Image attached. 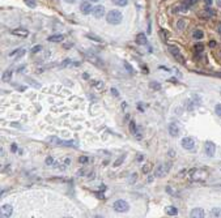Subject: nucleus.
<instances>
[{
	"instance_id": "obj_1",
	"label": "nucleus",
	"mask_w": 221,
	"mask_h": 218,
	"mask_svg": "<svg viewBox=\"0 0 221 218\" xmlns=\"http://www.w3.org/2000/svg\"><path fill=\"white\" fill-rule=\"evenodd\" d=\"M122 18H123L122 13L119 11H116V9H114V11H110L109 13H107L106 21L109 24H111V25H119V24L122 22Z\"/></svg>"
},
{
	"instance_id": "obj_2",
	"label": "nucleus",
	"mask_w": 221,
	"mask_h": 218,
	"mask_svg": "<svg viewBox=\"0 0 221 218\" xmlns=\"http://www.w3.org/2000/svg\"><path fill=\"white\" fill-rule=\"evenodd\" d=\"M112 208H114V210L118 213H126V212H128L130 205H128V202L124 200H116L114 204H112Z\"/></svg>"
},
{
	"instance_id": "obj_3",
	"label": "nucleus",
	"mask_w": 221,
	"mask_h": 218,
	"mask_svg": "<svg viewBox=\"0 0 221 218\" xmlns=\"http://www.w3.org/2000/svg\"><path fill=\"white\" fill-rule=\"evenodd\" d=\"M170 166H171L170 163H168L166 166H165V164H158V166L154 168V172H153V174H154V176H157V178H162L165 174L169 171Z\"/></svg>"
},
{
	"instance_id": "obj_4",
	"label": "nucleus",
	"mask_w": 221,
	"mask_h": 218,
	"mask_svg": "<svg viewBox=\"0 0 221 218\" xmlns=\"http://www.w3.org/2000/svg\"><path fill=\"white\" fill-rule=\"evenodd\" d=\"M191 176H192L194 180L203 182V180L207 179L208 174H207V171H204V170H192V171H191Z\"/></svg>"
},
{
	"instance_id": "obj_5",
	"label": "nucleus",
	"mask_w": 221,
	"mask_h": 218,
	"mask_svg": "<svg viewBox=\"0 0 221 218\" xmlns=\"http://www.w3.org/2000/svg\"><path fill=\"white\" fill-rule=\"evenodd\" d=\"M12 213H13V208L12 205H9V204H4L2 206V210H0V218H9L12 216Z\"/></svg>"
},
{
	"instance_id": "obj_6",
	"label": "nucleus",
	"mask_w": 221,
	"mask_h": 218,
	"mask_svg": "<svg viewBox=\"0 0 221 218\" xmlns=\"http://www.w3.org/2000/svg\"><path fill=\"white\" fill-rule=\"evenodd\" d=\"M204 150H205V154H207L208 157H213L215 152H216V145L212 141H207L204 144Z\"/></svg>"
},
{
	"instance_id": "obj_7",
	"label": "nucleus",
	"mask_w": 221,
	"mask_h": 218,
	"mask_svg": "<svg viewBox=\"0 0 221 218\" xmlns=\"http://www.w3.org/2000/svg\"><path fill=\"white\" fill-rule=\"evenodd\" d=\"M195 146V141H194V139H191V137H185L182 140V148L183 149H187V150H192Z\"/></svg>"
},
{
	"instance_id": "obj_8",
	"label": "nucleus",
	"mask_w": 221,
	"mask_h": 218,
	"mask_svg": "<svg viewBox=\"0 0 221 218\" xmlns=\"http://www.w3.org/2000/svg\"><path fill=\"white\" fill-rule=\"evenodd\" d=\"M169 52L171 55H173L174 57H177L181 63H183L185 60L182 59V54H181V51H179V48L177 47V46H169Z\"/></svg>"
},
{
	"instance_id": "obj_9",
	"label": "nucleus",
	"mask_w": 221,
	"mask_h": 218,
	"mask_svg": "<svg viewBox=\"0 0 221 218\" xmlns=\"http://www.w3.org/2000/svg\"><path fill=\"white\" fill-rule=\"evenodd\" d=\"M93 8H94V7H92V4H90L89 2H82V3L80 4V11L84 13V14H89V13H92Z\"/></svg>"
},
{
	"instance_id": "obj_10",
	"label": "nucleus",
	"mask_w": 221,
	"mask_h": 218,
	"mask_svg": "<svg viewBox=\"0 0 221 218\" xmlns=\"http://www.w3.org/2000/svg\"><path fill=\"white\" fill-rule=\"evenodd\" d=\"M92 13H93V16H94L96 18H101L105 14V8L102 6H96L94 8H93Z\"/></svg>"
},
{
	"instance_id": "obj_11",
	"label": "nucleus",
	"mask_w": 221,
	"mask_h": 218,
	"mask_svg": "<svg viewBox=\"0 0 221 218\" xmlns=\"http://www.w3.org/2000/svg\"><path fill=\"white\" fill-rule=\"evenodd\" d=\"M130 131H131V133L134 135V136H135L136 139H139V140L141 139V133L139 132L140 129L136 127V124H135L134 120H131V122H130Z\"/></svg>"
},
{
	"instance_id": "obj_12",
	"label": "nucleus",
	"mask_w": 221,
	"mask_h": 218,
	"mask_svg": "<svg viewBox=\"0 0 221 218\" xmlns=\"http://www.w3.org/2000/svg\"><path fill=\"white\" fill-rule=\"evenodd\" d=\"M169 135L171 137H177L179 135V127H178V124H175V123H171L169 125Z\"/></svg>"
},
{
	"instance_id": "obj_13",
	"label": "nucleus",
	"mask_w": 221,
	"mask_h": 218,
	"mask_svg": "<svg viewBox=\"0 0 221 218\" xmlns=\"http://www.w3.org/2000/svg\"><path fill=\"white\" fill-rule=\"evenodd\" d=\"M12 34H13V35H16V37L25 38V37H28L29 31L26 30V29H21V28H18V29H13V30H12Z\"/></svg>"
},
{
	"instance_id": "obj_14",
	"label": "nucleus",
	"mask_w": 221,
	"mask_h": 218,
	"mask_svg": "<svg viewBox=\"0 0 221 218\" xmlns=\"http://www.w3.org/2000/svg\"><path fill=\"white\" fill-rule=\"evenodd\" d=\"M204 210L202 208H195L191 210V218H204Z\"/></svg>"
},
{
	"instance_id": "obj_15",
	"label": "nucleus",
	"mask_w": 221,
	"mask_h": 218,
	"mask_svg": "<svg viewBox=\"0 0 221 218\" xmlns=\"http://www.w3.org/2000/svg\"><path fill=\"white\" fill-rule=\"evenodd\" d=\"M86 59L89 60L90 63H93V64H96V65H102L104 63L101 61V59L98 56H96L94 54H86Z\"/></svg>"
},
{
	"instance_id": "obj_16",
	"label": "nucleus",
	"mask_w": 221,
	"mask_h": 218,
	"mask_svg": "<svg viewBox=\"0 0 221 218\" xmlns=\"http://www.w3.org/2000/svg\"><path fill=\"white\" fill-rule=\"evenodd\" d=\"M63 39H64V35L63 34H54L47 38L48 42H54V43H60Z\"/></svg>"
},
{
	"instance_id": "obj_17",
	"label": "nucleus",
	"mask_w": 221,
	"mask_h": 218,
	"mask_svg": "<svg viewBox=\"0 0 221 218\" xmlns=\"http://www.w3.org/2000/svg\"><path fill=\"white\" fill-rule=\"evenodd\" d=\"M147 42L148 41H147V37H145L144 33H140V34L136 35V43L137 45H143L144 46V45H147Z\"/></svg>"
},
{
	"instance_id": "obj_18",
	"label": "nucleus",
	"mask_w": 221,
	"mask_h": 218,
	"mask_svg": "<svg viewBox=\"0 0 221 218\" xmlns=\"http://www.w3.org/2000/svg\"><path fill=\"white\" fill-rule=\"evenodd\" d=\"M211 218H221V208H213L209 213Z\"/></svg>"
},
{
	"instance_id": "obj_19",
	"label": "nucleus",
	"mask_w": 221,
	"mask_h": 218,
	"mask_svg": "<svg viewBox=\"0 0 221 218\" xmlns=\"http://www.w3.org/2000/svg\"><path fill=\"white\" fill-rule=\"evenodd\" d=\"M165 213L169 216H177L178 214V209L175 206H166L165 208Z\"/></svg>"
},
{
	"instance_id": "obj_20",
	"label": "nucleus",
	"mask_w": 221,
	"mask_h": 218,
	"mask_svg": "<svg viewBox=\"0 0 221 218\" xmlns=\"http://www.w3.org/2000/svg\"><path fill=\"white\" fill-rule=\"evenodd\" d=\"M111 2L118 7H126L128 4V0H111Z\"/></svg>"
},
{
	"instance_id": "obj_21",
	"label": "nucleus",
	"mask_w": 221,
	"mask_h": 218,
	"mask_svg": "<svg viewBox=\"0 0 221 218\" xmlns=\"http://www.w3.org/2000/svg\"><path fill=\"white\" fill-rule=\"evenodd\" d=\"M192 37L195 38V39H202V38L204 37V33H203L202 30H199V29H198V30H195V31H194Z\"/></svg>"
},
{
	"instance_id": "obj_22",
	"label": "nucleus",
	"mask_w": 221,
	"mask_h": 218,
	"mask_svg": "<svg viewBox=\"0 0 221 218\" xmlns=\"http://www.w3.org/2000/svg\"><path fill=\"white\" fill-rule=\"evenodd\" d=\"M149 88L153 89V90H160L161 84H158V82H156V81H152V82H149Z\"/></svg>"
},
{
	"instance_id": "obj_23",
	"label": "nucleus",
	"mask_w": 221,
	"mask_h": 218,
	"mask_svg": "<svg viewBox=\"0 0 221 218\" xmlns=\"http://www.w3.org/2000/svg\"><path fill=\"white\" fill-rule=\"evenodd\" d=\"M12 79V71H6L3 75V81H9Z\"/></svg>"
},
{
	"instance_id": "obj_24",
	"label": "nucleus",
	"mask_w": 221,
	"mask_h": 218,
	"mask_svg": "<svg viewBox=\"0 0 221 218\" xmlns=\"http://www.w3.org/2000/svg\"><path fill=\"white\" fill-rule=\"evenodd\" d=\"M25 52H26V51H25V50H24V48H21V50H17V51H14V52H12V54H11V55H14V54H16V55H17V57H22L24 55H25Z\"/></svg>"
},
{
	"instance_id": "obj_25",
	"label": "nucleus",
	"mask_w": 221,
	"mask_h": 218,
	"mask_svg": "<svg viewBox=\"0 0 221 218\" xmlns=\"http://www.w3.org/2000/svg\"><path fill=\"white\" fill-rule=\"evenodd\" d=\"M48 141L52 142V144H58V145H62V142H63V141H60V140H59L58 137H55V136H51L50 139H48Z\"/></svg>"
},
{
	"instance_id": "obj_26",
	"label": "nucleus",
	"mask_w": 221,
	"mask_h": 218,
	"mask_svg": "<svg viewBox=\"0 0 221 218\" xmlns=\"http://www.w3.org/2000/svg\"><path fill=\"white\" fill-rule=\"evenodd\" d=\"M151 168H152V164L151 163H147L145 166H143V168H141V171H143L144 174H148L151 171Z\"/></svg>"
},
{
	"instance_id": "obj_27",
	"label": "nucleus",
	"mask_w": 221,
	"mask_h": 218,
	"mask_svg": "<svg viewBox=\"0 0 221 218\" xmlns=\"http://www.w3.org/2000/svg\"><path fill=\"white\" fill-rule=\"evenodd\" d=\"M41 50H42V46H41V45H37V46H34V47L32 48L30 52H32V54H37V52H39Z\"/></svg>"
},
{
	"instance_id": "obj_28",
	"label": "nucleus",
	"mask_w": 221,
	"mask_h": 218,
	"mask_svg": "<svg viewBox=\"0 0 221 218\" xmlns=\"http://www.w3.org/2000/svg\"><path fill=\"white\" fill-rule=\"evenodd\" d=\"M86 37L89 38V39L96 41V42H102V39H101V38H98V37H97V35H94V34H86Z\"/></svg>"
},
{
	"instance_id": "obj_29",
	"label": "nucleus",
	"mask_w": 221,
	"mask_h": 218,
	"mask_svg": "<svg viewBox=\"0 0 221 218\" xmlns=\"http://www.w3.org/2000/svg\"><path fill=\"white\" fill-rule=\"evenodd\" d=\"M204 50V46L202 45V43H198V45H195V51L196 52H202Z\"/></svg>"
},
{
	"instance_id": "obj_30",
	"label": "nucleus",
	"mask_w": 221,
	"mask_h": 218,
	"mask_svg": "<svg viewBox=\"0 0 221 218\" xmlns=\"http://www.w3.org/2000/svg\"><path fill=\"white\" fill-rule=\"evenodd\" d=\"M124 157H126V156H120V157H119V158H118V159H116V161H115V163H114V166H115V167H116V166H119V164H120L122 162H123V161H124Z\"/></svg>"
},
{
	"instance_id": "obj_31",
	"label": "nucleus",
	"mask_w": 221,
	"mask_h": 218,
	"mask_svg": "<svg viewBox=\"0 0 221 218\" xmlns=\"http://www.w3.org/2000/svg\"><path fill=\"white\" fill-rule=\"evenodd\" d=\"M88 161H89V158H88V157H85V156H81L80 158H78V162H80V163H82V164L88 163Z\"/></svg>"
},
{
	"instance_id": "obj_32",
	"label": "nucleus",
	"mask_w": 221,
	"mask_h": 218,
	"mask_svg": "<svg viewBox=\"0 0 221 218\" xmlns=\"http://www.w3.org/2000/svg\"><path fill=\"white\" fill-rule=\"evenodd\" d=\"M25 3H26V4H28V6L30 7V8H36V6H37L34 0H25Z\"/></svg>"
},
{
	"instance_id": "obj_33",
	"label": "nucleus",
	"mask_w": 221,
	"mask_h": 218,
	"mask_svg": "<svg viewBox=\"0 0 221 218\" xmlns=\"http://www.w3.org/2000/svg\"><path fill=\"white\" fill-rule=\"evenodd\" d=\"M185 24H186V22H185V20H179L178 22H177V26H178L179 30H182V29L185 28Z\"/></svg>"
},
{
	"instance_id": "obj_34",
	"label": "nucleus",
	"mask_w": 221,
	"mask_h": 218,
	"mask_svg": "<svg viewBox=\"0 0 221 218\" xmlns=\"http://www.w3.org/2000/svg\"><path fill=\"white\" fill-rule=\"evenodd\" d=\"M215 111H216V114H217V116H220L221 118V105H216V107H215Z\"/></svg>"
},
{
	"instance_id": "obj_35",
	"label": "nucleus",
	"mask_w": 221,
	"mask_h": 218,
	"mask_svg": "<svg viewBox=\"0 0 221 218\" xmlns=\"http://www.w3.org/2000/svg\"><path fill=\"white\" fill-rule=\"evenodd\" d=\"M93 85H94L97 89H102V88H104V82H93Z\"/></svg>"
},
{
	"instance_id": "obj_36",
	"label": "nucleus",
	"mask_w": 221,
	"mask_h": 218,
	"mask_svg": "<svg viewBox=\"0 0 221 218\" xmlns=\"http://www.w3.org/2000/svg\"><path fill=\"white\" fill-rule=\"evenodd\" d=\"M71 63H72V61H71L70 59H67V60H64V61L62 63V64H60V67H62V68H64V67H67L68 64H71Z\"/></svg>"
},
{
	"instance_id": "obj_37",
	"label": "nucleus",
	"mask_w": 221,
	"mask_h": 218,
	"mask_svg": "<svg viewBox=\"0 0 221 218\" xmlns=\"http://www.w3.org/2000/svg\"><path fill=\"white\" fill-rule=\"evenodd\" d=\"M123 64H124V67H126V69H127V71H128L130 73H131V72H132V67H131V65H130L127 61H123Z\"/></svg>"
},
{
	"instance_id": "obj_38",
	"label": "nucleus",
	"mask_w": 221,
	"mask_h": 218,
	"mask_svg": "<svg viewBox=\"0 0 221 218\" xmlns=\"http://www.w3.org/2000/svg\"><path fill=\"white\" fill-rule=\"evenodd\" d=\"M196 2H198V0H186V3H185V4H186L187 7H190V6H192V4H195Z\"/></svg>"
},
{
	"instance_id": "obj_39",
	"label": "nucleus",
	"mask_w": 221,
	"mask_h": 218,
	"mask_svg": "<svg viewBox=\"0 0 221 218\" xmlns=\"http://www.w3.org/2000/svg\"><path fill=\"white\" fill-rule=\"evenodd\" d=\"M46 164H47V166H50V164H54V159H52L51 157H47V158H46Z\"/></svg>"
},
{
	"instance_id": "obj_40",
	"label": "nucleus",
	"mask_w": 221,
	"mask_h": 218,
	"mask_svg": "<svg viewBox=\"0 0 221 218\" xmlns=\"http://www.w3.org/2000/svg\"><path fill=\"white\" fill-rule=\"evenodd\" d=\"M136 178H137V175H136V174H132V175L130 176V180H128V182H130L131 184H132V183H135V180H136Z\"/></svg>"
},
{
	"instance_id": "obj_41",
	"label": "nucleus",
	"mask_w": 221,
	"mask_h": 218,
	"mask_svg": "<svg viewBox=\"0 0 221 218\" xmlns=\"http://www.w3.org/2000/svg\"><path fill=\"white\" fill-rule=\"evenodd\" d=\"M28 82H29V84H32L33 86H36V88H39V86H41L39 84H37L36 81H33V80H30V79H28Z\"/></svg>"
},
{
	"instance_id": "obj_42",
	"label": "nucleus",
	"mask_w": 221,
	"mask_h": 218,
	"mask_svg": "<svg viewBox=\"0 0 221 218\" xmlns=\"http://www.w3.org/2000/svg\"><path fill=\"white\" fill-rule=\"evenodd\" d=\"M160 34L162 35V38H164V39H166V38H168V35H169V33H168V31H164V30H161V31H160Z\"/></svg>"
},
{
	"instance_id": "obj_43",
	"label": "nucleus",
	"mask_w": 221,
	"mask_h": 218,
	"mask_svg": "<svg viewBox=\"0 0 221 218\" xmlns=\"http://www.w3.org/2000/svg\"><path fill=\"white\" fill-rule=\"evenodd\" d=\"M111 94H112V95H115V97L119 95V93H118V90H116L115 88H111Z\"/></svg>"
},
{
	"instance_id": "obj_44",
	"label": "nucleus",
	"mask_w": 221,
	"mask_h": 218,
	"mask_svg": "<svg viewBox=\"0 0 221 218\" xmlns=\"http://www.w3.org/2000/svg\"><path fill=\"white\" fill-rule=\"evenodd\" d=\"M11 149H12V152H17V145H16V144H12Z\"/></svg>"
},
{
	"instance_id": "obj_45",
	"label": "nucleus",
	"mask_w": 221,
	"mask_h": 218,
	"mask_svg": "<svg viewBox=\"0 0 221 218\" xmlns=\"http://www.w3.org/2000/svg\"><path fill=\"white\" fill-rule=\"evenodd\" d=\"M209 46H211V47H215V46H216V42H215V41H211V42H209Z\"/></svg>"
},
{
	"instance_id": "obj_46",
	"label": "nucleus",
	"mask_w": 221,
	"mask_h": 218,
	"mask_svg": "<svg viewBox=\"0 0 221 218\" xmlns=\"http://www.w3.org/2000/svg\"><path fill=\"white\" fill-rule=\"evenodd\" d=\"M169 156H170V157H174V150H169Z\"/></svg>"
},
{
	"instance_id": "obj_47",
	"label": "nucleus",
	"mask_w": 221,
	"mask_h": 218,
	"mask_svg": "<svg viewBox=\"0 0 221 218\" xmlns=\"http://www.w3.org/2000/svg\"><path fill=\"white\" fill-rule=\"evenodd\" d=\"M25 89H26L25 86H18V90H20V91H24V90H25Z\"/></svg>"
},
{
	"instance_id": "obj_48",
	"label": "nucleus",
	"mask_w": 221,
	"mask_h": 218,
	"mask_svg": "<svg viewBox=\"0 0 221 218\" xmlns=\"http://www.w3.org/2000/svg\"><path fill=\"white\" fill-rule=\"evenodd\" d=\"M78 175H85V170H80L78 171Z\"/></svg>"
},
{
	"instance_id": "obj_49",
	"label": "nucleus",
	"mask_w": 221,
	"mask_h": 218,
	"mask_svg": "<svg viewBox=\"0 0 221 218\" xmlns=\"http://www.w3.org/2000/svg\"><path fill=\"white\" fill-rule=\"evenodd\" d=\"M205 3H207V6H211V4H212V0H204Z\"/></svg>"
},
{
	"instance_id": "obj_50",
	"label": "nucleus",
	"mask_w": 221,
	"mask_h": 218,
	"mask_svg": "<svg viewBox=\"0 0 221 218\" xmlns=\"http://www.w3.org/2000/svg\"><path fill=\"white\" fill-rule=\"evenodd\" d=\"M12 125H13V127H18V128H20V127H21V125H20L18 123H12Z\"/></svg>"
},
{
	"instance_id": "obj_51",
	"label": "nucleus",
	"mask_w": 221,
	"mask_h": 218,
	"mask_svg": "<svg viewBox=\"0 0 221 218\" xmlns=\"http://www.w3.org/2000/svg\"><path fill=\"white\" fill-rule=\"evenodd\" d=\"M70 46H72V45H70V43H66V45H64V48H71Z\"/></svg>"
},
{
	"instance_id": "obj_52",
	"label": "nucleus",
	"mask_w": 221,
	"mask_h": 218,
	"mask_svg": "<svg viewBox=\"0 0 221 218\" xmlns=\"http://www.w3.org/2000/svg\"><path fill=\"white\" fill-rule=\"evenodd\" d=\"M64 2H66V3H75L76 0H64Z\"/></svg>"
},
{
	"instance_id": "obj_53",
	"label": "nucleus",
	"mask_w": 221,
	"mask_h": 218,
	"mask_svg": "<svg viewBox=\"0 0 221 218\" xmlns=\"http://www.w3.org/2000/svg\"><path fill=\"white\" fill-rule=\"evenodd\" d=\"M66 164H70V158H66Z\"/></svg>"
},
{
	"instance_id": "obj_54",
	"label": "nucleus",
	"mask_w": 221,
	"mask_h": 218,
	"mask_svg": "<svg viewBox=\"0 0 221 218\" xmlns=\"http://www.w3.org/2000/svg\"><path fill=\"white\" fill-rule=\"evenodd\" d=\"M217 2V4H219V7H221V0H216Z\"/></svg>"
},
{
	"instance_id": "obj_55",
	"label": "nucleus",
	"mask_w": 221,
	"mask_h": 218,
	"mask_svg": "<svg viewBox=\"0 0 221 218\" xmlns=\"http://www.w3.org/2000/svg\"><path fill=\"white\" fill-rule=\"evenodd\" d=\"M219 33H220V34H221V25L219 26Z\"/></svg>"
},
{
	"instance_id": "obj_56",
	"label": "nucleus",
	"mask_w": 221,
	"mask_h": 218,
	"mask_svg": "<svg viewBox=\"0 0 221 218\" xmlns=\"http://www.w3.org/2000/svg\"><path fill=\"white\" fill-rule=\"evenodd\" d=\"M96 218H102V217L101 216H96Z\"/></svg>"
},
{
	"instance_id": "obj_57",
	"label": "nucleus",
	"mask_w": 221,
	"mask_h": 218,
	"mask_svg": "<svg viewBox=\"0 0 221 218\" xmlns=\"http://www.w3.org/2000/svg\"><path fill=\"white\" fill-rule=\"evenodd\" d=\"M90 2H98V0H90Z\"/></svg>"
},
{
	"instance_id": "obj_58",
	"label": "nucleus",
	"mask_w": 221,
	"mask_h": 218,
	"mask_svg": "<svg viewBox=\"0 0 221 218\" xmlns=\"http://www.w3.org/2000/svg\"><path fill=\"white\" fill-rule=\"evenodd\" d=\"M63 218H72V217H63Z\"/></svg>"
}]
</instances>
